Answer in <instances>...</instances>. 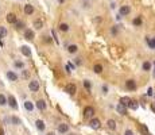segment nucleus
Returning <instances> with one entry per match:
<instances>
[{
	"instance_id": "1",
	"label": "nucleus",
	"mask_w": 155,
	"mask_h": 135,
	"mask_svg": "<svg viewBox=\"0 0 155 135\" xmlns=\"http://www.w3.org/2000/svg\"><path fill=\"white\" fill-rule=\"evenodd\" d=\"M28 88H30V91H31V92H37V91L39 89V81H37V80L30 81Z\"/></svg>"
},
{
	"instance_id": "2",
	"label": "nucleus",
	"mask_w": 155,
	"mask_h": 135,
	"mask_svg": "<svg viewBox=\"0 0 155 135\" xmlns=\"http://www.w3.org/2000/svg\"><path fill=\"white\" fill-rule=\"evenodd\" d=\"M65 91H66L69 95H74L77 92V86H76V84H68L66 88H65Z\"/></svg>"
},
{
	"instance_id": "3",
	"label": "nucleus",
	"mask_w": 155,
	"mask_h": 135,
	"mask_svg": "<svg viewBox=\"0 0 155 135\" xmlns=\"http://www.w3.org/2000/svg\"><path fill=\"white\" fill-rule=\"evenodd\" d=\"M116 111L120 115H126L127 114V108H126V105L124 104H121V103H119L117 105H116Z\"/></svg>"
},
{
	"instance_id": "4",
	"label": "nucleus",
	"mask_w": 155,
	"mask_h": 135,
	"mask_svg": "<svg viewBox=\"0 0 155 135\" xmlns=\"http://www.w3.org/2000/svg\"><path fill=\"white\" fill-rule=\"evenodd\" d=\"M93 114H94L93 107H85V109H84V116L85 118H92Z\"/></svg>"
},
{
	"instance_id": "5",
	"label": "nucleus",
	"mask_w": 155,
	"mask_h": 135,
	"mask_svg": "<svg viewBox=\"0 0 155 135\" xmlns=\"http://www.w3.org/2000/svg\"><path fill=\"white\" fill-rule=\"evenodd\" d=\"M126 86H127V89H129V91H135L136 89V81H134V80L126 81Z\"/></svg>"
},
{
	"instance_id": "6",
	"label": "nucleus",
	"mask_w": 155,
	"mask_h": 135,
	"mask_svg": "<svg viewBox=\"0 0 155 135\" xmlns=\"http://www.w3.org/2000/svg\"><path fill=\"white\" fill-rule=\"evenodd\" d=\"M131 12V8H129V5H121L120 7V16H126Z\"/></svg>"
},
{
	"instance_id": "7",
	"label": "nucleus",
	"mask_w": 155,
	"mask_h": 135,
	"mask_svg": "<svg viewBox=\"0 0 155 135\" xmlns=\"http://www.w3.org/2000/svg\"><path fill=\"white\" fill-rule=\"evenodd\" d=\"M8 104H10V107L14 108V109L18 108V103H16V100H15L14 96H8Z\"/></svg>"
},
{
	"instance_id": "8",
	"label": "nucleus",
	"mask_w": 155,
	"mask_h": 135,
	"mask_svg": "<svg viewBox=\"0 0 155 135\" xmlns=\"http://www.w3.org/2000/svg\"><path fill=\"white\" fill-rule=\"evenodd\" d=\"M68 131H69V126H68V124H65V123H61V124L58 126V132L65 134V132H68Z\"/></svg>"
},
{
	"instance_id": "9",
	"label": "nucleus",
	"mask_w": 155,
	"mask_h": 135,
	"mask_svg": "<svg viewBox=\"0 0 155 135\" xmlns=\"http://www.w3.org/2000/svg\"><path fill=\"white\" fill-rule=\"evenodd\" d=\"M20 51H22V54L26 55V57H30V55H31V50H30L28 46H22V47H20Z\"/></svg>"
},
{
	"instance_id": "10",
	"label": "nucleus",
	"mask_w": 155,
	"mask_h": 135,
	"mask_svg": "<svg viewBox=\"0 0 155 135\" xmlns=\"http://www.w3.org/2000/svg\"><path fill=\"white\" fill-rule=\"evenodd\" d=\"M16 20H18V18H16L15 14H8V15H7V22L11 23V25H14Z\"/></svg>"
},
{
	"instance_id": "11",
	"label": "nucleus",
	"mask_w": 155,
	"mask_h": 135,
	"mask_svg": "<svg viewBox=\"0 0 155 135\" xmlns=\"http://www.w3.org/2000/svg\"><path fill=\"white\" fill-rule=\"evenodd\" d=\"M91 127L94 128V130L100 128V120H99V119H92V120H91Z\"/></svg>"
},
{
	"instance_id": "12",
	"label": "nucleus",
	"mask_w": 155,
	"mask_h": 135,
	"mask_svg": "<svg viewBox=\"0 0 155 135\" xmlns=\"http://www.w3.org/2000/svg\"><path fill=\"white\" fill-rule=\"evenodd\" d=\"M34 12V7L31 4H26L25 5V14H27V15H31Z\"/></svg>"
},
{
	"instance_id": "13",
	"label": "nucleus",
	"mask_w": 155,
	"mask_h": 135,
	"mask_svg": "<svg viewBox=\"0 0 155 135\" xmlns=\"http://www.w3.org/2000/svg\"><path fill=\"white\" fill-rule=\"evenodd\" d=\"M25 38L28 39V41L34 39V31H32V30H26V31H25Z\"/></svg>"
},
{
	"instance_id": "14",
	"label": "nucleus",
	"mask_w": 155,
	"mask_h": 135,
	"mask_svg": "<svg viewBox=\"0 0 155 135\" xmlns=\"http://www.w3.org/2000/svg\"><path fill=\"white\" fill-rule=\"evenodd\" d=\"M37 108L40 109V111H45L46 109V103L43 100H38L37 101Z\"/></svg>"
},
{
	"instance_id": "15",
	"label": "nucleus",
	"mask_w": 155,
	"mask_h": 135,
	"mask_svg": "<svg viewBox=\"0 0 155 135\" xmlns=\"http://www.w3.org/2000/svg\"><path fill=\"white\" fill-rule=\"evenodd\" d=\"M35 124H37V128L39 131H43L45 130V123H43V120H37L35 122Z\"/></svg>"
},
{
	"instance_id": "16",
	"label": "nucleus",
	"mask_w": 155,
	"mask_h": 135,
	"mask_svg": "<svg viewBox=\"0 0 155 135\" xmlns=\"http://www.w3.org/2000/svg\"><path fill=\"white\" fill-rule=\"evenodd\" d=\"M34 27L37 28V30H40V28L43 27V22H42V20H39V19L34 20Z\"/></svg>"
},
{
	"instance_id": "17",
	"label": "nucleus",
	"mask_w": 155,
	"mask_h": 135,
	"mask_svg": "<svg viewBox=\"0 0 155 135\" xmlns=\"http://www.w3.org/2000/svg\"><path fill=\"white\" fill-rule=\"evenodd\" d=\"M7 77H8V80H11V81H16V80H18V76H16L14 72H7Z\"/></svg>"
},
{
	"instance_id": "18",
	"label": "nucleus",
	"mask_w": 155,
	"mask_h": 135,
	"mask_svg": "<svg viewBox=\"0 0 155 135\" xmlns=\"http://www.w3.org/2000/svg\"><path fill=\"white\" fill-rule=\"evenodd\" d=\"M107 124H108V128H111V130H115L116 128V122L113 119H109L108 122H107Z\"/></svg>"
},
{
	"instance_id": "19",
	"label": "nucleus",
	"mask_w": 155,
	"mask_h": 135,
	"mask_svg": "<svg viewBox=\"0 0 155 135\" xmlns=\"http://www.w3.org/2000/svg\"><path fill=\"white\" fill-rule=\"evenodd\" d=\"M14 25H15V27L18 28V30H22V28H23V26H25V23H23L22 20H16V22L14 23Z\"/></svg>"
},
{
	"instance_id": "20",
	"label": "nucleus",
	"mask_w": 155,
	"mask_h": 135,
	"mask_svg": "<svg viewBox=\"0 0 155 135\" xmlns=\"http://www.w3.org/2000/svg\"><path fill=\"white\" fill-rule=\"evenodd\" d=\"M128 107H129L131 109H138L139 104L136 103V101H132V100H131V101H129V104H128Z\"/></svg>"
},
{
	"instance_id": "21",
	"label": "nucleus",
	"mask_w": 155,
	"mask_h": 135,
	"mask_svg": "<svg viewBox=\"0 0 155 135\" xmlns=\"http://www.w3.org/2000/svg\"><path fill=\"white\" fill-rule=\"evenodd\" d=\"M129 101H131V99H129V97H121V99H120V103H121V104H124L126 107L129 104Z\"/></svg>"
},
{
	"instance_id": "22",
	"label": "nucleus",
	"mask_w": 155,
	"mask_h": 135,
	"mask_svg": "<svg viewBox=\"0 0 155 135\" xmlns=\"http://www.w3.org/2000/svg\"><path fill=\"white\" fill-rule=\"evenodd\" d=\"M25 108H26L27 111H32V109H34V105H32V103L26 101V103H25Z\"/></svg>"
},
{
	"instance_id": "23",
	"label": "nucleus",
	"mask_w": 155,
	"mask_h": 135,
	"mask_svg": "<svg viewBox=\"0 0 155 135\" xmlns=\"http://www.w3.org/2000/svg\"><path fill=\"white\" fill-rule=\"evenodd\" d=\"M142 68H143V70H146V72H148V70L151 69V63L147 61V62H144V63H143V66H142Z\"/></svg>"
},
{
	"instance_id": "24",
	"label": "nucleus",
	"mask_w": 155,
	"mask_h": 135,
	"mask_svg": "<svg viewBox=\"0 0 155 135\" xmlns=\"http://www.w3.org/2000/svg\"><path fill=\"white\" fill-rule=\"evenodd\" d=\"M7 35V28L5 27H0V38H4Z\"/></svg>"
},
{
	"instance_id": "25",
	"label": "nucleus",
	"mask_w": 155,
	"mask_h": 135,
	"mask_svg": "<svg viewBox=\"0 0 155 135\" xmlns=\"http://www.w3.org/2000/svg\"><path fill=\"white\" fill-rule=\"evenodd\" d=\"M93 70H94V72H96V73H101V72H103V66H101L100 63H97V65H94Z\"/></svg>"
},
{
	"instance_id": "26",
	"label": "nucleus",
	"mask_w": 155,
	"mask_h": 135,
	"mask_svg": "<svg viewBox=\"0 0 155 135\" xmlns=\"http://www.w3.org/2000/svg\"><path fill=\"white\" fill-rule=\"evenodd\" d=\"M7 104V97L4 95H0V105H5Z\"/></svg>"
},
{
	"instance_id": "27",
	"label": "nucleus",
	"mask_w": 155,
	"mask_h": 135,
	"mask_svg": "<svg viewBox=\"0 0 155 135\" xmlns=\"http://www.w3.org/2000/svg\"><path fill=\"white\" fill-rule=\"evenodd\" d=\"M77 49H78V47H77L76 45H70L69 47H68V51H69V53H76Z\"/></svg>"
},
{
	"instance_id": "28",
	"label": "nucleus",
	"mask_w": 155,
	"mask_h": 135,
	"mask_svg": "<svg viewBox=\"0 0 155 135\" xmlns=\"http://www.w3.org/2000/svg\"><path fill=\"white\" fill-rule=\"evenodd\" d=\"M59 30H62V31H68V30H69V26L66 25V23H61V25H59Z\"/></svg>"
},
{
	"instance_id": "29",
	"label": "nucleus",
	"mask_w": 155,
	"mask_h": 135,
	"mask_svg": "<svg viewBox=\"0 0 155 135\" xmlns=\"http://www.w3.org/2000/svg\"><path fill=\"white\" fill-rule=\"evenodd\" d=\"M147 43H148V46H150L151 49H155V39H148L147 38Z\"/></svg>"
},
{
	"instance_id": "30",
	"label": "nucleus",
	"mask_w": 155,
	"mask_h": 135,
	"mask_svg": "<svg viewBox=\"0 0 155 135\" xmlns=\"http://www.w3.org/2000/svg\"><path fill=\"white\" fill-rule=\"evenodd\" d=\"M140 131L144 134V135H147L148 134V130H147V127L144 126V124H140Z\"/></svg>"
},
{
	"instance_id": "31",
	"label": "nucleus",
	"mask_w": 155,
	"mask_h": 135,
	"mask_svg": "<svg viewBox=\"0 0 155 135\" xmlns=\"http://www.w3.org/2000/svg\"><path fill=\"white\" fill-rule=\"evenodd\" d=\"M140 25H142V19H140V18L134 19V26H140Z\"/></svg>"
},
{
	"instance_id": "32",
	"label": "nucleus",
	"mask_w": 155,
	"mask_h": 135,
	"mask_svg": "<svg viewBox=\"0 0 155 135\" xmlns=\"http://www.w3.org/2000/svg\"><path fill=\"white\" fill-rule=\"evenodd\" d=\"M51 35H53V38H54V41L58 43V38H57V34H55V31H54V30H51Z\"/></svg>"
},
{
	"instance_id": "33",
	"label": "nucleus",
	"mask_w": 155,
	"mask_h": 135,
	"mask_svg": "<svg viewBox=\"0 0 155 135\" xmlns=\"http://www.w3.org/2000/svg\"><path fill=\"white\" fill-rule=\"evenodd\" d=\"M11 120H12V123H15V124H20V120L18 119V118H15V116H14V118L11 119Z\"/></svg>"
},
{
	"instance_id": "34",
	"label": "nucleus",
	"mask_w": 155,
	"mask_h": 135,
	"mask_svg": "<svg viewBox=\"0 0 155 135\" xmlns=\"http://www.w3.org/2000/svg\"><path fill=\"white\" fill-rule=\"evenodd\" d=\"M23 77H25V78H28V77H30V73L27 72V70H23Z\"/></svg>"
},
{
	"instance_id": "35",
	"label": "nucleus",
	"mask_w": 155,
	"mask_h": 135,
	"mask_svg": "<svg viewBox=\"0 0 155 135\" xmlns=\"http://www.w3.org/2000/svg\"><path fill=\"white\" fill-rule=\"evenodd\" d=\"M124 135H134V132L131 130H126V131H124Z\"/></svg>"
},
{
	"instance_id": "36",
	"label": "nucleus",
	"mask_w": 155,
	"mask_h": 135,
	"mask_svg": "<svg viewBox=\"0 0 155 135\" xmlns=\"http://www.w3.org/2000/svg\"><path fill=\"white\" fill-rule=\"evenodd\" d=\"M15 66L16 68H23V63L22 62H15Z\"/></svg>"
},
{
	"instance_id": "37",
	"label": "nucleus",
	"mask_w": 155,
	"mask_h": 135,
	"mask_svg": "<svg viewBox=\"0 0 155 135\" xmlns=\"http://www.w3.org/2000/svg\"><path fill=\"white\" fill-rule=\"evenodd\" d=\"M84 85H85V88H91V83H89V81H85Z\"/></svg>"
},
{
	"instance_id": "38",
	"label": "nucleus",
	"mask_w": 155,
	"mask_h": 135,
	"mask_svg": "<svg viewBox=\"0 0 155 135\" xmlns=\"http://www.w3.org/2000/svg\"><path fill=\"white\" fill-rule=\"evenodd\" d=\"M116 33H117V28L113 27V28H112V34H116Z\"/></svg>"
},
{
	"instance_id": "39",
	"label": "nucleus",
	"mask_w": 155,
	"mask_h": 135,
	"mask_svg": "<svg viewBox=\"0 0 155 135\" xmlns=\"http://www.w3.org/2000/svg\"><path fill=\"white\" fill-rule=\"evenodd\" d=\"M103 92L107 93V92H108V88H107V86H103Z\"/></svg>"
},
{
	"instance_id": "40",
	"label": "nucleus",
	"mask_w": 155,
	"mask_h": 135,
	"mask_svg": "<svg viewBox=\"0 0 155 135\" xmlns=\"http://www.w3.org/2000/svg\"><path fill=\"white\" fill-rule=\"evenodd\" d=\"M76 63H77V65H80V63H81V61H80V58H76Z\"/></svg>"
},
{
	"instance_id": "41",
	"label": "nucleus",
	"mask_w": 155,
	"mask_h": 135,
	"mask_svg": "<svg viewBox=\"0 0 155 135\" xmlns=\"http://www.w3.org/2000/svg\"><path fill=\"white\" fill-rule=\"evenodd\" d=\"M147 93H148V96H151V95H152V89H151V88L148 89V92H147Z\"/></svg>"
},
{
	"instance_id": "42",
	"label": "nucleus",
	"mask_w": 155,
	"mask_h": 135,
	"mask_svg": "<svg viewBox=\"0 0 155 135\" xmlns=\"http://www.w3.org/2000/svg\"><path fill=\"white\" fill-rule=\"evenodd\" d=\"M50 41H51V39H50L49 37H45V42H50Z\"/></svg>"
},
{
	"instance_id": "43",
	"label": "nucleus",
	"mask_w": 155,
	"mask_h": 135,
	"mask_svg": "<svg viewBox=\"0 0 155 135\" xmlns=\"http://www.w3.org/2000/svg\"><path fill=\"white\" fill-rule=\"evenodd\" d=\"M151 109H152V111H154V112H155V105H154V104L151 105Z\"/></svg>"
},
{
	"instance_id": "44",
	"label": "nucleus",
	"mask_w": 155,
	"mask_h": 135,
	"mask_svg": "<svg viewBox=\"0 0 155 135\" xmlns=\"http://www.w3.org/2000/svg\"><path fill=\"white\" fill-rule=\"evenodd\" d=\"M0 135H4V131H3V130H0Z\"/></svg>"
},
{
	"instance_id": "45",
	"label": "nucleus",
	"mask_w": 155,
	"mask_h": 135,
	"mask_svg": "<svg viewBox=\"0 0 155 135\" xmlns=\"http://www.w3.org/2000/svg\"><path fill=\"white\" fill-rule=\"evenodd\" d=\"M47 135H55L54 132H49V134H47Z\"/></svg>"
},
{
	"instance_id": "46",
	"label": "nucleus",
	"mask_w": 155,
	"mask_h": 135,
	"mask_svg": "<svg viewBox=\"0 0 155 135\" xmlns=\"http://www.w3.org/2000/svg\"><path fill=\"white\" fill-rule=\"evenodd\" d=\"M70 135H74V134H70Z\"/></svg>"
}]
</instances>
